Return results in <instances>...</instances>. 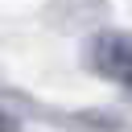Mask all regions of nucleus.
<instances>
[{"instance_id": "nucleus-1", "label": "nucleus", "mask_w": 132, "mask_h": 132, "mask_svg": "<svg viewBox=\"0 0 132 132\" xmlns=\"http://www.w3.org/2000/svg\"><path fill=\"white\" fill-rule=\"evenodd\" d=\"M82 62L91 74H99L132 95V33L128 29H99L82 45Z\"/></svg>"}]
</instances>
